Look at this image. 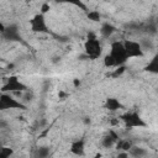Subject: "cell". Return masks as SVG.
<instances>
[{
  "label": "cell",
  "instance_id": "cell-24",
  "mask_svg": "<svg viewBox=\"0 0 158 158\" xmlns=\"http://www.w3.org/2000/svg\"><path fill=\"white\" fill-rule=\"evenodd\" d=\"M116 158H130V154L128 152H118Z\"/></svg>",
  "mask_w": 158,
  "mask_h": 158
},
{
  "label": "cell",
  "instance_id": "cell-27",
  "mask_svg": "<svg viewBox=\"0 0 158 158\" xmlns=\"http://www.w3.org/2000/svg\"><path fill=\"white\" fill-rule=\"evenodd\" d=\"M94 158H101V153H100V152H99V153H96Z\"/></svg>",
  "mask_w": 158,
  "mask_h": 158
},
{
  "label": "cell",
  "instance_id": "cell-11",
  "mask_svg": "<svg viewBox=\"0 0 158 158\" xmlns=\"http://www.w3.org/2000/svg\"><path fill=\"white\" fill-rule=\"evenodd\" d=\"M105 109L111 111V112H115V111H118L120 109H122V104L120 102L118 99L116 98H107L105 100V104H104Z\"/></svg>",
  "mask_w": 158,
  "mask_h": 158
},
{
  "label": "cell",
  "instance_id": "cell-22",
  "mask_svg": "<svg viewBox=\"0 0 158 158\" xmlns=\"http://www.w3.org/2000/svg\"><path fill=\"white\" fill-rule=\"evenodd\" d=\"M125 69H126V68H125V65H121V67H116V69L112 72L111 77H112V78H117L118 75H121V74L125 72Z\"/></svg>",
  "mask_w": 158,
  "mask_h": 158
},
{
  "label": "cell",
  "instance_id": "cell-25",
  "mask_svg": "<svg viewBox=\"0 0 158 158\" xmlns=\"http://www.w3.org/2000/svg\"><path fill=\"white\" fill-rule=\"evenodd\" d=\"M73 85H74L75 88H78V86L80 85V80L77 79V78H74V79H73Z\"/></svg>",
  "mask_w": 158,
  "mask_h": 158
},
{
  "label": "cell",
  "instance_id": "cell-9",
  "mask_svg": "<svg viewBox=\"0 0 158 158\" xmlns=\"http://www.w3.org/2000/svg\"><path fill=\"white\" fill-rule=\"evenodd\" d=\"M120 139L118 133L115 130H109V132L102 137L101 139V144L104 148H111L112 146H115Z\"/></svg>",
  "mask_w": 158,
  "mask_h": 158
},
{
  "label": "cell",
  "instance_id": "cell-4",
  "mask_svg": "<svg viewBox=\"0 0 158 158\" xmlns=\"http://www.w3.org/2000/svg\"><path fill=\"white\" fill-rule=\"evenodd\" d=\"M27 90H28V86L26 84H23L22 81H20L19 78L15 77V75H10L6 80V83L1 88L2 93H14V94L25 93Z\"/></svg>",
  "mask_w": 158,
  "mask_h": 158
},
{
  "label": "cell",
  "instance_id": "cell-13",
  "mask_svg": "<svg viewBox=\"0 0 158 158\" xmlns=\"http://www.w3.org/2000/svg\"><path fill=\"white\" fill-rule=\"evenodd\" d=\"M116 32V27L111 22H104L100 27V35L102 38H109Z\"/></svg>",
  "mask_w": 158,
  "mask_h": 158
},
{
  "label": "cell",
  "instance_id": "cell-18",
  "mask_svg": "<svg viewBox=\"0 0 158 158\" xmlns=\"http://www.w3.org/2000/svg\"><path fill=\"white\" fill-rule=\"evenodd\" d=\"M86 17L93 22H98L101 20V14L98 10H90L86 12Z\"/></svg>",
  "mask_w": 158,
  "mask_h": 158
},
{
  "label": "cell",
  "instance_id": "cell-17",
  "mask_svg": "<svg viewBox=\"0 0 158 158\" xmlns=\"http://www.w3.org/2000/svg\"><path fill=\"white\" fill-rule=\"evenodd\" d=\"M51 153V148L48 146H40L36 149V158H48Z\"/></svg>",
  "mask_w": 158,
  "mask_h": 158
},
{
  "label": "cell",
  "instance_id": "cell-6",
  "mask_svg": "<svg viewBox=\"0 0 158 158\" xmlns=\"http://www.w3.org/2000/svg\"><path fill=\"white\" fill-rule=\"evenodd\" d=\"M30 27H31V31L35 32V33H47V32H49L47 22H46V17L41 12L36 14L30 20Z\"/></svg>",
  "mask_w": 158,
  "mask_h": 158
},
{
  "label": "cell",
  "instance_id": "cell-14",
  "mask_svg": "<svg viewBox=\"0 0 158 158\" xmlns=\"http://www.w3.org/2000/svg\"><path fill=\"white\" fill-rule=\"evenodd\" d=\"M133 147V143L130 139L120 138L118 142L115 144V148L117 152H130V149Z\"/></svg>",
  "mask_w": 158,
  "mask_h": 158
},
{
  "label": "cell",
  "instance_id": "cell-15",
  "mask_svg": "<svg viewBox=\"0 0 158 158\" xmlns=\"http://www.w3.org/2000/svg\"><path fill=\"white\" fill-rule=\"evenodd\" d=\"M138 42H139V44H141V47H142V49H143L144 53H146V52H151V51L154 49V41H153L149 36L142 37Z\"/></svg>",
  "mask_w": 158,
  "mask_h": 158
},
{
  "label": "cell",
  "instance_id": "cell-3",
  "mask_svg": "<svg viewBox=\"0 0 158 158\" xmlns=\"http://www.w3.org/2000/svg\"><path fill=\"white\" fill-rule=\"evenodd\" d=\"M110 54L115 59L117 67L125 65V63L128 60V57H127L123 42H121V41H114L110 44Z\"/></svg>",
  "mask_w": 158,
  "mask_h": 158
},
{
  "label": "cell",
  "instance_id": "cell-20",
  "mask_svg": "<svg viewBox=\"0 0 158 158\" xmlns=\"http://www.w3.org/2000/svg\"><path fill=\"white\" fill-rule=\"evenodd\" d=\"M35 99V94H33V91L32 90H27V91H25L23 94H22V96H21V101L26 105V102H31L32 100Z\"/></svg>",
  "mask_w": 158,
  "mask_h": 158
},
{
  "label": "cell",
  "instance_id": "cell-23",
  "mask_svg": "<svg viewBox=\"0 0 158 158\" xmlns=\"http://www.w3.org/2000/svg\"><path fill=\"white\" fill-rule=\"evenodd\" d=\"M49 10H51L49 4H48V2H43V4L41 5V11H40V12H41L42 15H44V14H47Z\"/></svg>",
  "mask_w": 158,
  "mask_h": 158
},
{
  "label": "cell",
  "instance_id": "cell-10",
  "mask_svg": "<svg viewBox=\"0 0 158 158\" xmlns=\"http://www.w3.org/2000/svg\"><path fill=\"white\" fill-rule=\"evenodd\" d=\"M69 151L74 156H78V157L84 156V153H85V139L84 138H79V139L73 141L70 147H69Z\"/></svg>",
  "mask_w": 158,
  "mask_h": 158
},
{
  "label": "cell",
  "instance_id": "cell-5",
  "mask_svg": "<svg viewBox=\"0 0 158 158\" xmlns=\"http://www.w3.org/2000/svg\"><path fill=\"white\" fill-rule=\"evenodd\" d=\"M9 109H15V110H26V105L12 98L7 93H1L0 95V110H9Z\"/></svg>",
  "mask_w": 158,
  "mask_h": 158
},
{
  "label": "cell",
  "instance_id": "cell-8",
  "mask_svg": "<svg viewBox=\"0 0 158 158\" xmlns=\"http://www.w3.org/2000/svg\"><path fill=\"white\" fill-rule=\"evenodd\" d=\"M4 40L7 41H21V33H20V27L17 23H10L6 26L5 31L1 33Z\"/></svg>",
  "mask_w": 158,
  "mask_h": 158
},
{
  "label": "cell",
  "instance_id": "cell-12",
  "mask_svg": "<svg viewBox=\"0 0 158 158\" xmlns=\"http://www.w3.org/2000/svg\"><path fill=\"white\" fill-rule=\"evenodd\" d=\"M143 70L151 74H157L158 75V53H156L152 59L143 67Z\"/></svg>",
  "mask_w": 158,
  "mask_h": 158
},
{
  "label": "cell",
  "instance_id": "cell-7",
  "mask_svg": "<svg viewBox=\"0 0 158 158\" xmlns=\"http://www.w3.org/2000/svg\"><path fill=\"white\" fill-rule=\"evenodd\" d=\"M123 46H125V49H126V53H127L128 58H141V57L144 56V52H143L138 41L125 40Z\"/></svg>",
  "mask_w": 158,
  "mask_h": 158
},
{
  "label": "cell",
  "instance_id": "cell-2",
  "mask_svg": "<svg viewBox=\"0 0 158 158\" xmlns=\"http://www.w3.org/2000/svg\"><path fill=\"white\" fill-rule=\"evenodd\" d=\"M120 120L125 123L126 128L131 130V128H142L147 126V122L139 116L138 112L136 111H126L123 114L120 115Z\"/></svg>",
  "mask_w": 158,
  "mask_h": 158
},
{
  "label": "cell",
  "instance_id": "cell-26",
  "mask_svg": "<svg viewBox=\"0 0 158 158\" xmlns=\"http://www.w3.org/2000/svg\"><path fill=\"white\" fill-rule=\"evenodd\" d=\"M83 122H84L85 125H90V123H91V120H90V117H88V116H86V117H84V118H83Z\"/></svg>",
  "mask_w": 158,
  "mask_h": 158
},
{
  "label": "cell",
  "instance_id": "cell-21",
  "mask_svg": "<svg viewBox=\"0 0 158 158\" xmlns=\"http://www.w3.org/2000/svg\"><path fill=\"white\" fill-rule=\"evenodd\" d=\"M14 154V149L11 147H2L0 149V158H10Z\"/></svg>",
  "mask_w": 158,
  "mask_h": 158
},
{
  "label": "cell",
  "instance_id": "cell-1",
  "mask_svg": "<svg viewBox=\"0 0 158 158\" xmlns=\"http://www.w3.org/2000/svg\"><path fill=\"white\" fill-rule=\"evenodd\" d=\"M84 52H85L86 57L90 59H96L101 56V52H102L101 42L96 37L95 33H93V32L88 33V38L84 43Z\"/></svg>",
  "mask_w": 158,
  "mask_h": 158
},
{
  "label": "cell",
  "instance_id": "cell-16",
  "mask_svg": "<svg viewBox=\"0 0 158 158\" xmlns=\"http://www.w3.org/2000/svg\"><path fill=\"white\" fill-rule=\"evenodd\" d=\"M147 153H148L147 149L143 147H139V146H133L128 152L131 158H143L147 156Z\"/></svg>",
  "mask_w": 158,
  "mask_h": 158
},
{
  "label": "cell",
  "instance_id": "cell-19",
  "mask_svg": "<svg viewBox=\"0 0 158 158\" xmlns=\"http://www.w3.org/2000/svg\"><path fill=\"white\" fill-rule=\"evenodd\" d=\"M102 62H104V65H105L106 68H116V67H117L115 59L112 58V56H111L110 53H107V54L104 57Z\"/></svg>",
  "mask_w": 158,
  "mask_h": 158
}]
</instances>
